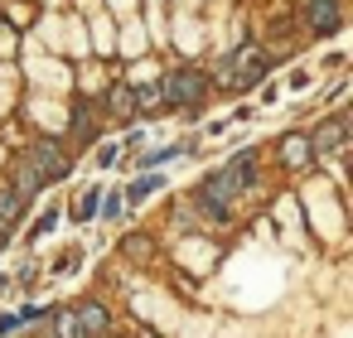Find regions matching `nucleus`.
I'll list each match as a JSON object with an SVG mask.
<instances>
[{
    "mask_svg": "<svg viewBox=\"0 0 353 338\" xmlns=\"http://www.w3.org/2000/svg\"><path fill=\"white\" fill-rule=\"evenodd\" d=\"M252 184V150H242V155H232V165L228 169H218V174H208L203 179V189H199V208L208 213V218H228L232 208H228V198H237L242 189Z\"/></svg>",
    "mask_w": 353,
    "mask_h": 338,
    "instance_id": "f257e3e1",
    "label": "nucleus"
},
{
    "mask_svg": "<svg viewBox=\"0 0 353 338\" xmlns=\"http://www.w3.org/2000/svg\"><path fill=\"white\" fill-rule=\"evenodd\" d=\"M203 97H208V78L199 68H179V73L165 78V102H174V107H203Z\"/></svg>",
    "mask_w": 353,
    "mask_h": 338,
    "instance_id": "f03ea898",
    "label": "nucleus"
},
{
    "mask_svg": "<svg viewBox=\"0 0 353 338\" xmlns=\"http://www.w3.org/2000/svg\"><path fill=\"white\" fill-rule=\"evenodd\" d=\"M30 169H34L44 184L63 179V174H68V155H63V145H59V140H39V145L30 150Z\"/></svg>",
    "mask_w": 353,
    "mask_h": 338,
    "instance_id": "7ed1b4c3",
    "label": "nucleus"
},
{
    "mask_svg": "<svg viewBox=\"0 0 353 338\" xmlns=\"http://www.w3.org/2000/svg\"><path fill=\"white\" fill-rule=\"evenodd\" d=\"M228 73H237V83H261L266 78V54L261 49H242L228 59Z\"/></svg>",
    "mask_w": 353,
    "mask_h": 338,
    "instance_id": "20e7f679",
    "label": "nucleus"
},
{
    "mask_svg": "<svg viewBox=\"0 0 353 338\" xmlns=\"http://www.w3.org/2000/svg\"><path fill=\"white\" fill-rule=\"evenodd\" d=\"M305 140H310V155L324 160V155H334V150L348 140V126H343V121H324V126H319L314 136H305Z\"/></svg>",
    "mask_w": 353,
    "mask_h": 338,
    "instance_id": "39448f33",
    "label": "nucleus"
},
{
    "mask_svg": "<svg viewBox=\"0 0 353 338\" xmlns=\"http://www.w3.org/2000/svg\"><path fill=\"white\" fill-rule=\"evenodd\" d=\"M73 314V324H78V338H97V333H107V309L102 304H78V309H68Z\"/></svg>",
    "mask_w": 353,
    "mask_h": 338,
    "instance_id": "423d86ee",
    "label": "nucleus"
},
{
    "mask_svg": "<svg viewBox=\"0 0 353 338\" xmlns=\"http://www.w3.org/2000/svg\"><path fill=\"white\" fill-rule=\"evenodd\" d=\"M310 25L319 30V34H334L339 30V10H334V0H310Z\"/></svg>",
    "mask_w": 353,
    "mask_h": 338,
    "instance_id": "0eeeda50",
    "label": "nucleus"
},
{
    "mask_svg": "<svg viewBox=\"0 0 353 338\" xmlns=\"http://www.w3.org/2000/svg\"><path fill=\"white\" fill-rule=\"evenodd\" d=\"M281 160H285L290 169H300V165L310 160V140H305V136H285V140H281Z\"/></svg>",
    "mask_w": 353,
    "mask_h": 338,
    "instance_id": "6e6552de",
    "label": "nucleus"
},
{
    "mask_svg": "<svg viewBox=\"0 0 353 338\" xmlns=\"http://www.w3.org/2000/svg\"><path fill=\"white\" fill-rule=\"evenodd\" d=\"M39 189H44V179H39V174L30 169V160H20V169H15V193H20V198L30 203V198H34Z\"/></svg>",
    "mask_w": 353,
    "mask_h": 338,
    "instance_id": "1a4fd4ad",
    "label": "nucleus"
},
{
    "mask_svg": "<svg viewBox=\"0 0 353 338\" xmlns=\"http://www.w3.org/2000/svg\"><path fill=\"white\" fill-rule=\"evenodd\" d=\"M107 102H112V112H117V116H131V112H136V92H131V87H112V97H107Z\"/></svg>",
    "mask_w": 353,
    "mask_h": 338,
    "instance_id": "9d476101",
    "label": "nucleus"
},
{
    "mask_svg": "<svg viewBox=\"0 0 353 338\" xmlns=\"http://www.w3.org/2000/svg\"><path fill=\"white\" fill-rule=\"evenodd\" d=\"M174 155H184V145H165V150H150V155H145V160H136V165L155 169V165H165V160H174Z\"/></svg>",
    "mask_w": 353,
    "mask_h": 338,
    "instance_id": "9b49d317",
    "label": "nucleus"
},
{
    "mask_svg": "<svg viewBox=\"0 0 353 338\" xmlns=\"http://www.w3.org/2000/svg\"><path fill=\"white\" fill-rule=\"evenodd\" d=\"M97 198H102L97 189H83V198L73 203V213H78V218H92V213H97Z\"/></svg>",
    "mask_w": 353,
    "mask_h": 338,
    "instance_id": "f8f14e48",
    "label": "nucleus"
},
{
    "mask_svg": "<svg viewBox=\"0 0 353 338\" xmlns=\"http://www.w3.org/2000/svg\"><path fill=\"white\" fill-rule=\"evenodd\" d=\"M155 102H165V83H160V87H141V92H136V107H155Z\"/></svg>",
    "mask_w": 353,
    "mask_h": 338,
    "instance_id": "ddd939ff",
    "label": "nucleus"
},
{
    "mask_svg": "<svg viewBox=\"0 0 353 338\" xmlns=\"http://www.w3.org/2000/svg\"><path fill=\"white\" fill-rule=\"evenodd\" d=\"M155 189H160V179H155V174H145V179H136V184H131V193H126V198H145V193H155Z\"/></svg>",
    "mask_w": 353,
    "mask_h": 338,
    "instance_id": "4468645a",
    "label": "nucleus"
},
{
    "mask_svg": "<svg viewBox=\"0 0 353 338\" xmlns=\"http://www.w3.org/2000/svg\"><path fill=\"white\" fill-rule=\"evenodd\" d=\"M54 222H59V213H44V218L34 222V237H49V232H54Z\"/></svg>",
    "mask_w": 353,
    "mask_h": 338,
    "instance_id": "2eb2a0df",
    "label": "nucleus"
},
{
    "mask_svg": "<svg viewBox=\"0 0 353 338\" xmlns=\"http://www.w3.org/2000/svg\"><path fill=\"white\" fill-rule=\"evenodd\" d=\"M20 328V314H0V333H15Z\"/></svg>",
    "mask_w": 353,
    "mask_h": 338,
    "instance_id": "dca6fc26",
    "label": "nucleus"
}]
</instances>
